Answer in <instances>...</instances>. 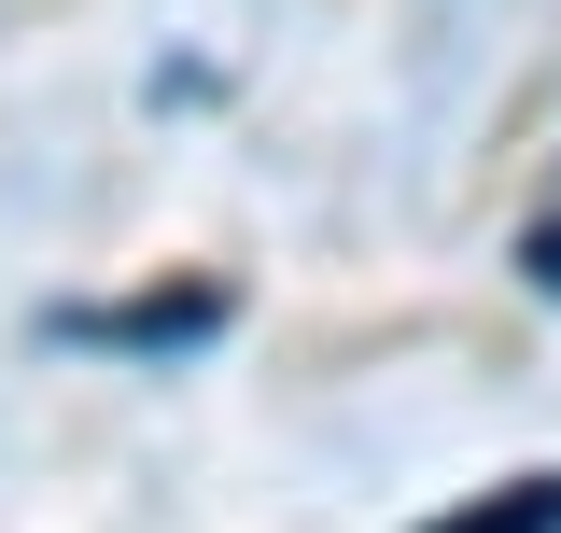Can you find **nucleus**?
Returning a JSON list of instances; mask_svg holds the SVG:
<instances>
[{
    "label": "nucleus",
    "instance_id": "obj_2",
    "mask_svg": "<svg viewBox=\"0 0 561 533\" xmlns=\"http://www.w3.org/2000/svg\"><path fill=\"white\" fill-rule=\"evenodd\" d=\"M421 533H561V477H505V491H478V506H449Z\"/></svg>",
    "mask_w": 561,
    "mask_h": 533
},
{
    "label": "nucleus",
    "instance_id": "obj_1",
    "mask_svg": "<svg viewBox=\"0 0 561 533\" xmlns=\"http://www.w3.org/2000/svg\"><path fill=\"white\" fill-rule=\"evenodd\" d=\"M225 324V295L210 281H183V295H127V309H57V337H84V351H183V337Z\"/></svg>",
    "mask_w": 561,
    "mask_h": 533
}]
</instances>
